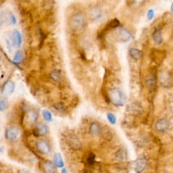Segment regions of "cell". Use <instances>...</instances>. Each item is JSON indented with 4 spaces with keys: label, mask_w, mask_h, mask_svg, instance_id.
<instances>
[{
    "label": "cell",
    "mask_w": 173,
    "mask_h": 173,
    "mask_svg": "<svg viewBox=\"0 0 173 173\" xmlns=\"http://www.w3.org/2000/svg\"><path fill=\"white\" fill-rule=\"evenodd\" d=\"M86 19L83 14L79 12L74 14L70 20V27L72 31L80 32L85 27Z\"/></svg>",
    "instance_id": "1"
},
{
    "label": "cell",
    "mask_w": 173,
    "mask_h": 173,
    "mask_svg": "<svg viewBox=\"0 0 173 173\" xmlns=\"http://www.w3.org/2000/svg\"><path fill=\"white\" fill-rule=\"evenodd\" d=\"M110 101L116 106H123L125 103L124 95L118 89H111L108 92Z\"/></svg>",
    "instance_id": "2"
},
{
    "label": "cell",
    "mask_w": 173,
    "mask_h": 173,
    "mask_svg": "<svg viewBox=\"0 0 173 173\" xmlns=\"http://www.w3.org/2000/svg\"><path fill=\"white\" fill-rule=\"evenodd\" d=\"M5 137L10 142H16L20 137V131L15 127H10L6 129Z\"/></svg>",
    "instance_id": "3"
},
{
    "label": "cell",
    "mask_w": 173,
    "mask_h": 173,
    "mask_svg": "<svg viewBox=\"0 0 173 173\" xmlns=\"http://www.w3.org/2000/svg\"><path fill=\"white\" fill-rule=\"evenodd\" d=\"M66 143H67L70 148L73 149L78 150L81 148L82 147L81 142L80 141L79 139L76 135L72 134L69 135L66 137Z\"/></svg>",
    "instance_id": "4"
},
{
    "label": "cell",
    "mask_w": 173,
    "mask_h": 173,
    "mask_svg": "<svg viewBox=\"0 0 173 173\" xmlns=\"http://www.w3.org/2000/svg\"><path fill=\"white\" fill-rule=\"evenodd\" d=\"M131 34L127 29L120 28L116 32V38L120 42H127L131 39Z\"/></svg>",
    "instance_id": "5"
},
{
    "label": "cell",
    "mask_w": 173,
    "mask_h": 173,
    "mask_svg": "<svg viewBox=\"0 0 173 173\" xmlns=\"http://www.w3.org/2000/svg\"><path fill=\"white\" fill-rule=\"evenodd\" d=\"M36 148L39 153L43 155H47L51 152V148L48 143L44 140H39L36 143Z\"/></svg>",
    "instance_id": "6"
},
{
    "label": "cell",
    "mask_w": 173,
    "mask_h": 173,
    "mask_svg": "<svg viewBox=\"0 0 173 173\" xmlns=\"http://www.w3.org/2000/svg\"><path fill=\"white\" fill-rule=\"evenodd\" d=\"M88 16L91 21H96L102 18V12L100 8L97 7H93L89 10Z\"/></svg>",
    "instance_id": "7"
},
{
    "label": "cell",
    "mask_w": 173,
    "mask_h": 173,
    "mask_svg": "<svg viewBox=\"0 0 173 173\" xmlns=\"http://www.w3.org/2000/svg\"><path fill=\"white\" fill-rule=\"evenodd\" d=\"M15 89V84L11 80H8L3 84L2 87V93L6 96H9L12 95Z\"/></svg>",
    "instance_id": "8"
},
{
    "label": "cell",
    "mask_w": 173,
    "mask_h": 173,
    "mask_svg": "<svg viewBox=\"0 0 173 173\" xmlns=\"http://www.w3.org/2000/svg\"><path fill=\"white\" fill-rule=\"evenodd\" d=\"M42 168L44 173H56L57 171L56 166L50 160L43 162L42 164Z\"/></svg>",
    "instance_id": "9"
},
{
    "label": "cell",
    "mask_w": 173,
    "mask_h": 173,
    "mask_svg": "<svg viewBox=\"0 0 173 173\" xmlns=\"http://www.w3.org/2000/svg\"><path fill=\"white\" fill-rule=\"evenodd\" d=\"M11 39H12V45L14 47L18 48V47H20L22 42H23V38H22V35L19 31L14 30L12 33Z\"/></svg>",
    "instance_id": "10"
},
{
    "label": "cell",
    "mask_w": 173,
    "mask_h": 173,
    "mask_svg": "<svg viewBox=\"0 0 173 173\" xmlns=\"http://www.w3.org/2000/svg\"><path fill=\"white\" fill-rule=\"evenodd\" d=\"M48 133V128L45 124L38 123L35 129V135L37 136H45Z\"/></svg>",
    "instance_id": "11"
},
{
    "label": "cell",
    "mask_w": 173,
    "mask_h": 173,
    "mask_svg": "<svg viewBox=\"0 0 173 173\" xmlns=\"http://www.w3.org/2000/svg\"><path fill=\"white\" fill-rule=\"evenodd\" d=\"M168 125L169 124L168 120L165 119H162L157 121L155 124V127L158 131L164 132L168 128Z\"/></svg>",
    "instance_id": "12"
},
{
    "label": "cell",
    "mask_w": 173,
    "mask_h": 173,
    "mask_svg": "<svg viewBox=\"0 0 173 173\" xmlns=\"http://www.w3.org/2000/svg\"><path fill=\"white\" fill-rule=\"evenodd\" d=\"M146 160L145 158H139L137 160V161L135 162V170L137 173H141L143 171L145 170V168L146 167Z\"/></svg>",
    "instance_id": "13"
},
{
    "label": "cell",
    "mask_w": 173,
    "mask_h": 173,
    "mask_svg": "<svg viewBox=\"0 0 173 173\" xmlns=\"http://www.w3.org/2000/svg\"><path fill=\"white\" fill-rule=\"evenodd\" d=\"M152 38L156 45H160L163 42V37L160 29H156L152 33Z\"/></svg>",
    "instance_id": "14"
},
{
    "label": "cell",
    "mask_w": 173,
    "mask_h": 173,
    "mask_svg": "<svg viewBox=\"0 0 173 173\" xmlns=\"http://www.w3.org/2000/svg\"><path fill=\"white\" fill-rule=\"evenodd\" d=\"M102 128L100 125H99L97 123L93 122L91 123L89 126V132H91V135H99L101 133Z\"/></svg>",
    "instance_id": "15"
},
{
    "label": "cell",
    "mask_w": 173,
    "mask_h": 173,
    "mask_svg": "<svg viewBox=\"0 0 173 173\" xmlns=\"http://www.w3.org/2000/svg\"><path fill=\"white\" fill-rule=\"evenodd\" d=\"M146 85L150 90H154L156 87V79L153 75H149L145 80Z\"/></svg>",
    "instance_id": "16"
},
{
    "label": "cell",
    "mask_w": 173,
    "mask_h": 173,
    "mask_svg": "<svg viewBox=\"0 0 173 173\" xmlns=\"http://www.w3.org/2000/svg\"><path fill=\"white\" fill-rule=\"evenodd\" d=\"M129 55L131 58L135 60H138L141 58L142 51L137 48H133L132 47L129 50Z\"/></svg>",
    "instance_id": "17"
},
{
    "label": "cell",
    "mask_w": 173,
    "mask_h": 173,
    "mask_svg": "<svg viewBox=\"0 0 173 173\" xmlns=\"http://www.w3.org/2000/svg\"><path fill=\"white\" fill-rule=\"evenodd\" d=\"M27 120L28 121V123L29 124H34L37 120V118H38V115H37V113L35 111H32V110H31V111H28L27 114Z\"/></svg>",
    "instance_id": "18"
},
{
    "label": "cell",
    "mask_w": 173,
    "mask_h": 173,
    "mask_svg": "<svg viewBox=\"0 0 173 173\" xmlns=\"http://www.w3.org/2000/svg\"><path fill=\"white\" fill-rule=\"evenodd\" d=\"M54 163L58 168H63L64 167V163L62 157L60 154H56L54 156Z\"/></svg>",
    "instance_id": "19"
},
{
    "label": "cell",
    "mask_w": 173,
    "mask_h": 173,
    "mask_svg": "<svg viewBox=\"0 0 173 173\" xmlns=\"http://www.w3.org/2000/svg\"><path fill=\"white\" fill-rule=\"evenodd\" d=\"M50 78L55 82H60L62 78L61 72L57 69L53 70L50 73Z\"/></svg>",
    "instance_id": "20"
},
{
    "label": "cell",
    "mask_w": 173,
    "mask_h": 173,
    "mask_svg": "<svg viewBox=\"0 0 173 173\" xmlns=\"http://www.w3.org/2000/svg\"><path fill=\"white\" fill-rule=\"evenodd\" d=\"M120 24V21L115 18V19H112V20H110L109 23L107 24L106 26V28L107 29H112V28H116L117 27H119V26Z\"/></svg>",
    "instance_id": "21"
},
{
    "label": "cell",
    "mask_w": 173,
    "mask_h": 173,
    "mask_svg": "<svg viewBox=\"0 0 173 173\" xmlns=\"http://www.w3.org/2000/svg\"><path fill=\"white\" fill-rule=\"evenodd\" d=\"M42 115L44 120L47 121V122H50L52 120V115L51 113L47 110H44L42 112Z\"/></svg>",
    "instance_id": "22"
},
{
    "label": "cell",
    "mask_w": 173,
    "mask_h": 173,
    "mask_svg": "<svg viewBox=\"0 0 173 173\" xmlns=\"http://www.w3.org/2000/svg\"><path fill=\"white\" fill-rule=\"evenodd\" d=\"M116 158L118 160H124L126 159V154H125L123 149L121 148L116 153Z\"/></svg>",
    "instance_id": "23"
},
{
    "label": "cell",
    "mask_w": 173,
    "mask_h": 173,
    "mask_svg": "<svg viewBox=\"0 0 173 173\" xmlns=\"http://www.w3.org/2000/svg\"><path fill=\"white\" fill-rule=\"evenodd\" d=\"M23 60V54H22L21 51H18L16 53L15 56H14V58H13V62L14 63L16 64H18Z\"/></svg>",
    "instance_id": "24"
},
{
    "label": "cell",
    "mask_w": 173,
    "mask_h": 173,
    "mask_svg": "<svg viewBox=\"0 0 173 173\" xmlns=\"http://www.w3.org/2000/svg\"><path fill=\"white\" fill-rule=\"evenodd\" d=\"M8 102L7 101V99L2 98L1 101H0V110L1 111H3V110H6L8 108Z\"/></svg>",
    "instance_id": "25"
},
{
    "label": "cell",
    "mask_w": 173,
    "mask_h": 173,
    "mask_svg": "<svg viewBox=\"0 0 173 173\" xmlns=\"http://www.w3.org/2000/svg\"><path fill=\"white\" fill-rule=\"evenodd\" d=\"M107 119L109 123L112 124H115L116 123V118L112 113H108L107 115Z\"/></svg>",
    "instance_id": "26"
},
{
    "label": "cell",
    "mask_w": 173,
    "mask_h": 173,
    "mask_svg": "<svg viewBox=\"0 0 173 173\" xmlns=\"http://www.w3.org/2000/svg\"><path fill=\"white\" fill-rule=\"evenodd\" d=\"M95 156L93 154H90V155L87 158V162L90 166L93 165L95 163Z\"/></svg>",
    "instance_id": "27"
},
{
    "label": "cell",
    "mask_w": 173,
    "mask_h": 173,
    "mask_svg": "<svg viewBox=\"0 0 173 173\" xmlns=\"http://www.w3.org/2000/svg\"><path fill=\"white\" fill-rule=\"evenodd\" d=\"M154 11L152 9H150L148 10V14H147V18L148 20H151L154 18Z\"/></svg>",
    "instance_id": "28"
},
{
    "label": "cell",
    "mask_w": 173,
    "mask_h": 173,
    "mask_svg": "<svg viewBox=\"0 0 173 173\" xmlns=\"http://www.w3.org/2000/svg\"><path fill=\"white\" fill-rule=\"evenodd\" d=\"M54 107L56 108L57 110H58L59 112L62 111V110H64V106H63V104H60V103H58V104H56L55 105H54Z\"/></svg>",
    "instance_id": "29"
},
{
    "label": "cell",
    "mask_w": 173,
    "mask_h": 173,
    "mask_svg": "<svg viewBox=\"0 0 173 173\" xmlns=\"http://www.w3.org/2000/svg\"><path fill=\"white\" fill-rule=\"evenodd\" d=\"M10 23H12V24H16V18L12 13L10 14Z\"/></svg>",
    "instance_id": "30"
},
{
    "label": "cell",
    "mask_w": 173,
    "mask_h": 173,
    "mask_svg": "<svg viewBox=\"0 0 173 173\" xmlns=\"http://www.w3.org/2000/svg\"><path fill=\"white\" fill-rule=\"evenodd\" d=\"M18 173H28V172L27 171H25V170H22Z\"/></svg>",
    "instance_id": "31"
},
{
    "label": "cell",
    "mask_w": 173,
    "mask_h": 173,
    "mask_svg": "<svg viewBox=\"0 0 173 173\" xmlns=\"http://www.w3.org/2000/svg\"><path fill=\"white\" fill-rule=\"evenodd\" d=\"M62 173H68V172H67V171H66V168H63L62 170Z\"/></svg>",
    "instance_id": "32"
},
{
    "label": "cell",
    "mask_w": 173,
    "mask_h": 173,
    "mask_svg": "<svg viewBox=\"0 0 173 173\" xmlns=\"http://www.w3.org/2000/svg\"><path fill=\"white\" fill-rule=\"evenodd\" d=\"M171 11H172V12H173V3H172V5H171Z\"/></svg>",
    "instance_id": "33"
},
{
    "label": "cell",
    "mask_w": 173,
    "mask_h": 173,
    "mask_svg": "<svg viewBox=\"0 0 173 173\" xmlns=\"http://www.w3.org/2000/svg\"><path fill=\"white\" fill-rule=\"evenodd\" d=\"M172 32H173V25H172Z\"/></svg>",
    "instance_id": "34"
},
{
    "label": "cell",
    "mask_w": 173,
    "mask_h": 173,
    "mask_svg": "<svg viewBox=\"0 0 173 173\" xmlns=\"http://www.w3.org/2000/svg\"><path fill=\"white\" fill-rule=\"evenodd\" d=\"M86 173H91V172H86Z\"/></svg>",
    "instance_id": "35"
}]
</instances>
